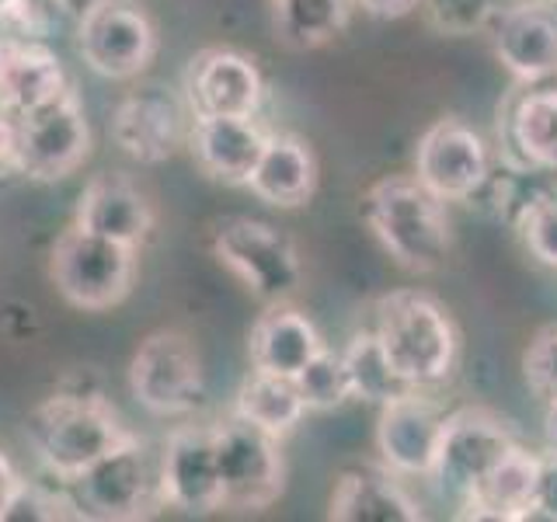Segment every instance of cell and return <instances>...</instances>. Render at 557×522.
<instances>
[{"instance_id": "cell-1", "label": "cell", "mask_w": 557, "mask_h": 522, "mask_svg": "<svg viewBox=\"0 0 557 522\" xmlns=\"http://www.w3.org/2000/svg\"><path fill=\"white\" fill-rule=\"evenodd\" d=\"M362 216L400 269L432 275L449 265L453 223L446 202L435 199L414 174H387L373 182L362 196Z\"/></svg>"}, {"instance_id": "cell-2", "label": "cell", "mask_w": 557, "mask_h": 522, "mask_svg": "<svg viewBox=\"0 0 557 522\" xmlns=\"http://www.w3.org/2000/svg\"><path fill=\"white\" fill-rule=\"evenodd\" d=\"M373 335L411 387L432 390L457 370L460 327L432 293L394 289L380 296L373 307Z\"/></svg>"}, {"instance_id": "cell-3", "label": "cell", "mask_w": 557, "mask_h": 522, "mask_svg": "<svg viewBox=\"0 0 557 522\" xmlns=\"http://www.w3.org/2000/svg\"><path fill=\"white\" fill-rule=\"evenodd\" d=\"M25 435L35 460L66 484L104 452L133 439V432L122 425L109 400L70 390L39 400L25 418Z\"/></svg>"}, {"instance_id": "cell-4", "label": "cell", "mask_w": 557, "mask_h": 522, "mask_svg": "<svg viewBox=\"0 0 557 522\" xmlns=\"http://www.w3.org/2000/svg\"><path fill=\"white\" fill-rule=\"evenodd\" d=\"M213 254L261 303H289L304 286V261L286 231L258 216H223L213 226Z\"/></svg>"}, {"instance_id": "cell-5", "label": "cell", "mask_w": 557, "mask_h": 522, "mask_svg": "<svg viewBox=\"0 0 557 522\" xmlns=\"http://www.w3.org/2000/svg\"><path fill=\"white\" fill-rule=\"evenodd\" d=\"M136 278V248L66 226L49 251V283L70 307L112 310L129 296Z\"/></svg>"}, {"instance_id": "cell-6", "label": "cell", "mask_w": 557, "mask_h": 522, "mask_svg": "<svg viewBox=\"0 0 557 522\" xmlns=\"http://www.w3.org/2000/svg\"><path fill=\"white\" fill-rule=\"evenodd\" d=\"M129 390L136 405L157 418L196 411L206 397V370L196 341L174 327L150 331L133 352Z\"/></svg>"}, {"instance_id": "cell-7", "label": "cell", "mask_w": 557, "mask_h": 522, "mask_svg": "<svg viewBox=\"0 0 557 522\" xmlns=\"http://www.w3.org/2000/svg\"><path fill=\"white\" fill-rule=\"evenodd\" d=\"M70 495L77 501L81 519L101 522H133L147 519L153 509H164L157 492V467L150 463L139 435L104 452L70 481Z\"/></svg>"}, {"instance_id": "cell-8", "label": "cell", "mask_w": 557, "mask_h": 522, "mask_svg": "<svg viewBox=\"0 0 557 522\" xmlns=\"http://www.w3.org/2000/svg\"><path fill=\"white\" fill-rule=\"evenodd\" d=\"M216 457L223 481V505L237 512H265L286 487L283 439L231 414L216 425Z\"/></svg>"}, {"instance_id": "cell-9", "label": "cell", "mask_w": 557, "mask_h": 522, "mask_svg": "<svg viewBox=\"0 0 557 522\" xmlns=\"http://www.w3.org/2000/svg\"><path fill=\"white\" fill-rule=\"evenodd\" d=\"M77 49L104 80H133L157 57V25L133 0H91L77 22Z\"/></svg>"}, {"instance_id": "cell-10", "label": "cell", "mask_w": 557, "mask_h": 522, "mask_svg": "<svg viewBox=\"0 0 557 522\" xmlns=\"http://www.w3.org/2000/svg\"><path fill=\"white\" fill-rule=\"evenodd\" d=\"M516 443L519 439L509 428V422H505L502 414H495L492 408L470 405V408L449 411L432 481L443 487V495L463 505L467 495L492 474Z\"/></svg>"}, {"instance_id": "cell-11", "label": "cell", "mask_w": 557, "mask_h": 522, "mask_svg": "<svg viewBox=\"0 0 557 522\" xmlns=\"http://www.w3.org/2000/svg\"><path fill=\"white\" fill-rule=\"evenodd\" d=\"M492 171L484 136L457 115L435 119L414 147V178L443 202H470Z\"/></svg>"}, {"instance_id": "cell-12", "label": "cell", "mask_w": 557, "mask_h": 522, "mask_svg": "<svg viewBox=\"0 0 557 522\" xmlns=\"http://www.w3.org/2000/svg\"><path fill=\"white\" fill-rule=\"evenodd\" d=\"M22 133V178L60 182L70 178L91 157V126L74 87L17 115Z\"/></svg>"}, {"instance_id": "cell-13", "label": "cell", "mask_w": 557, "mask_h": 522, "mask_svg": "<svg viewBox=\"0 0 557 522\" xmlns=\"http://www.w3.org/2000/svg\"><path fill=\"white\" fill-rule=\"evenodd\" d=\"M157 492L164 509H178L185 515H213L226 509L216 425H182L168 435L157 463Z\"/></svg>"}, {"instance_id": "cell-14", "label": "cell", "mask_w": 557, "mask_h": 522, "mask_svg": "<svg viewBox=\"0 0 557 522\" xmlns=\"http://www.w3.org/2000/svg\"><path fill=\"white\" fill-rule=\"evenodd\" d=\"M443 405L429 390H408L380 408L376 418V452L380 463L397 477H432L440 460V443L446 428Z\"/></svg>"}, {"instance_id": "cell-15", "label": "cell", "mask_w": 557, "mask_h": 522, "mask_svg": "<svg viewBox=\"0 0 557 522\" xmlns=\"http://www.w3.org/2000/svg\"><path fill=\"white\" fill-rule=\"evenodd\" d=\"M191 112L164 87H136L115 104L112 139L139 164H164L188 144Z\"/></svg>"}, {"instance_id": "cell-16", "label": "cell", "mask_w": 557, "mask_h": 522, "mask_svg": "<svg viewBox=\"0 0 557 522\" xmlns=\"http://www.w3.org/2000/svg\"><path fill=\"white\" fill-rule=\"evenodd\" d=\"M265 77L255 57L231 46L202 49L185 70V104L191 115H258Z\"/></svg>"}, {"instance_id": "cell-17", "label": "cell", "mask_w": 557, "mask_h": 522, "mask_svg": "<svg viewBox=\"0 0 557 522\" xmlns=\"http://www.w3.org/2000/svg\"><path fill=\"white\" fill-rule=\"evenodd\" d=\"M492 32L498 63L519 84H547L557 77V4L554 0H519L502 8Z\"/></svg>"}, {"instance_id": "cell-18", "label": "cell", "mask_w": 557, "mask_h": 522, "mask_svg": "<svg viewBox=\"0 0 557 522\" xmlns=\"http://www.w3.org/2000/svg\"><path fill=\"white\" fill-rule=\"evenodd\" d=\"M74 226L139 251V244L153 231V206L147 199V191L129 174L101 171L81 191L74 209Z\"/></svg>"}, {"instance_id": "cell-19", "label": "cell", "mask_w": 557, "mask_h": 522, "mask_svg": "<svg viewBox=\"0 0 557 522\" xmlns=\"http://www.w3.org/2000/svg\"><path fill=\"white\" fill-rule=\"evenodd\" d=\"M269 133L255 115H191L188 153L202 174L223 185H248Z\"/></svg>"}, {"instance_id": "cell-20", "label": "cell", "mask_w": 557, "mask_h": 522, "mask_svg": "<svg viewBox=\"0 0 557 522\" xmlns=\"http://www.w3.org/2000/svg\"><path fill=\"white\" fill-rule=\"evenodd\" d=\"M327 519L335 522H422L425 512L391 467L356 463L335 477L327 498Z\"/></svg>"}, {"instance_id": "cell-21", "label": "cell", "mask_w": 557, "mask_h": 522, "mask_svg": "<svg viewBox=\"0 0 557 522\" xmlns=\"http://www.w3.org/2000/svg\"><path fill=\"white\" fill-rule=\"evenodd\" d=\"M502 147L522 174H557V87L527 84L502 112Z\"/></svg>"}, {"instance_id": "cell-22", "label": "cell", "mask_w": 557, "mask_h": 522, "mask_svg": "<svg viewBox=\"0 0 557 522\" xmlns=\"http://www.w3.org/2000/svg\"><path fill=\"white\" fill-rule=\"evenodd\" d=\"M321 182L318 153L296 133H269L248 188L272 209H304Z\"/></svg>"}, {"instance_id": "cell-23", "label": "cell", "mask_w": 557, "mask_h": 522, "mask_svg": "<svg viewBox=\"0 0 557 522\" xmlns=\"http://www.w3.org/2000/svg\"><path fill=\"white\" fill-rule=\"evenodd\" d=\"M324 348V338L304 310L293 303H269L265 313L251 324L248 359L251 370H265L278 376H293Z\"/></svg>"}, {"instance_id": "cell-24", "label": "cell", "mask_w": 557, "mask_h": 522, "mask_svg": "<svg viewBox=\"0 0 557 522\" xmlns=\"http://www.w3.org/2000/svg\"><path fill=\"white\" fill-rule=\"evenodd\" d=\"M70 87L60 57L46 42L0 39V109L25 115Z\"/></svg>"}, {"instance_id": "cell-25", "label": "cell", "mask_w": 557, "mask_h": 522, "mask_svg": "<svg viewBox=\"0 0 557 522\" xmlns=\"http://www.w3.org/2000/svg\"><path fill=\"white\" fill-rule=\"evenodd\" d=\"M540 452L522 449L519 443L505 452V460L487 474L460 505L463 519H495V522H522L530 519L533 487H536Z\"/></svg>"}, {"instance_id": "cell-26", "label": "cell", "mask_w": 557, "mask_h": 522, "mask_svg": "<svg viewBox=\"0 0 557 522\" xmlns=\"http://www.w3.org/2000/svg\"><path fill=\"white\" fill-rule=\"evenodd\" d=\"M234 414L248 418L251 425L265 428L275 439H286V435L304 422L307 400L293 376L251 370L240 380V387L234 394Z\"/></svg>"}, {"instance_id": "cell-27", "label": "cell", "mask_w": 557, "mask_h": 522, "mask_svg": "<svg viewBox=\"0 0 557 522\" xmlns=\"http://www.w3.org/2000/svg\"><path fill=\"white\" fill-rule=\"evenodd\" d=\"M275 39L289 49H318L338 39L352 14V0H269Z\"/></svg>"}, {"instance_id": "cell-28", "label": "cell", "mask_w": 557, "mask_h": 522, "mask_svg": "<svg viewBox=\"0 0 557 522\" xmlns=\"http://www.w3.org/2000/svg\"><path fill=\"white\" fill-rule=\"evenodd\" d=\"M342 359L348 380H352V400H366V405L383 408L394 397L418 390L391 365L387 352H383L373 335V327H362L359 335H352V341L342 348Z\"/></svg>"}, {"instance_id": "cell-29", "label": "cell", "mask_w": 557, "mask_h": 522, "mask_svg": "<svg viewBox=\"0 0 557 522\" xmlns=\"http://www.w3.org/2000/svg\"><path fill=\"white\" fill-rule=\"evenodd\" d=\"M296 387L307 400V411H335L352 400V380H348L345 359L327 345L296 373Z\"/></svg>"}, {"instance_id": "cell-30", "label": "cell", "mask_w": 557, "mask_h": 522, "mask_svg": "<svg viewBox=\"0 0 557 522\" xmlns=\"http://www.w3.org/2000/svg\"><path fill=\"white\" fill-rule=\"evenodd\" d=\"M418 11L425 14L432 32L467 39V35H481L495 25L502 0H422Z\"/></svg>"}, {"instance_id": "cell-31", "label": "cell", "mask_w": 557, "mask_h": 522, "mask_svg": "<svg viewBox=\"0 0 557 522\" xmlns=\"http://www.w3.org/2000/svg\"><path fill=\"white\" fill-rule=\"evenodd\" d=\"M516 231L536 261L557 269V196L554 191H540V196H530L519 206Z\"/></svg>"}, {"instance_id": "cell-32", "label": "cell", "mask_w": 557, "mask_h": 522, "mask_svg": "<svg viewBox=\"0 0 557 522\" xmlns=\"http://www.w3.org/2000/svg\"><path fill=\"white\" fill-rule=\"evenodd\" d=\"M60 519H81L74 495H60L35 481H22L14 501L4 512V522H60Z\"/></svg>"}, {"instance_id": "cell-33", "label": "cell", "mask_w": 557, "mask_h": 522, "mask_svg": "<svg viewBox=\"0 0 557 522\" xmlns=\"http://www.w3.org/2000/svg\"><path fill=\"white\" fill-rule=\"evenodd\" d=\"M522 380L540 405L557 400V324L536 331L522 352Z\"/></svg>"}, {"instance_id": "cell-34", "label": "cell", "mask_w": 557, "mask_h": 522, "mask_svg": "<svg viewBox=\"0 0 557 522\" xmlns=\"http://www.w3.org/2000/svg\"><path fill=\"white\" fill-rule=\"evenodd\" d=\"M49 17L42 0H0V39L46 42Z\"/></svg>"}, {"instance_id": "cell-35", "label": "cell", "mask_w": 557, "mask_h": 522, "mask_svg": "<svg viewBox=\"0 0 557 522\" xmlns=\"http://www.w3.org/2000/svg\"><path fill=\"white\" fill-rule=\"evenodd\" d=\"M530 519H547L557 522V449L540 452L536 463V487H533V505Z\"/></svg>"}, {"instance_id": "cell-36", "label": "cell", "mask_w": 557, "mask_h": 522, "mask_svg": "<svg viewBox=\"0 0 557 522\" xmlns=\"http://www.w3.org/2000/svg\"><path fill=\"white\" fill-rule=\"evenodd\" d=\"M22 178V133H17V115L0 109V182Z\"/></svg>"}, {"instance_id": "cell-37", "label": "cell", "mask_w": 557, "mask_h": 522, "mask_svg": "<svg viewBox=\"0 0 557 522\" xmlns=\"http://www.w3.org/2000/svg\"><path fill=\"white\" fill-rule=\"evenodd\" d=\"M352 4L373 17H405L422 8V0H352Z\"/></svg>"}, {"instance_id": "cell-38", "label": "cell", "mask_w": 557, "mask_h": 522, "mask_svg": "<svg viewBox=\"0 0 557 522\" xmlns=\"http://www.w3.org/2000/svg\"><path fill=\"white\" fill-rule=\"evenodd\" d=\"M22 474H17V467L8 460V452H0V522H4V512H8V505L14 501L17 495V487H22Z\"/></svg>"}, {"instance_id": "cell-39", "label": "cell", "mask_w": 557, "mask_h": 522, "mask_svg": "<svg viewBox=\"0 0 557 522\" xmlns=\"http://www.w3.org/2000/svg\"><path fill=\"white\" fill-rule=\"evenodd\" d=\"M544 443L547 449H557V400L544 405Z\"/></svg>"}, {"instance_id": "cell-40", "label": "cell", "mask_w": 557, "mask_h": 522, "mask_svg": "<svg viewBox=\"0 0 557 522\" xmlns=\"http://www.w3.org/2000/svg\"><path fill=\"white\" fill-rule=\"evenodd\" d=\"M49 4H57V8H63V11H84L87 4H91V0H49Z\"/></svg>"}, {"instance_id": "cell-41", "label": "cell", "mask_w": 557, "mask_h": 522, "mask_svg": "<svg viewBox=\"0 0 557 522\" xmlns=\"http://www.w3.org/2000/svg\"><path fill=\"white\" fill-rule=\"evenodd\" d=\"M554 4H557V0H554Z\"/></svg>"}]
</instances>
